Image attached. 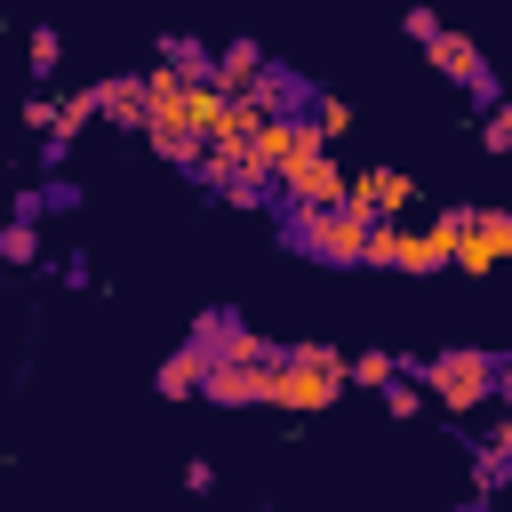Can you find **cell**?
<instances>
[{"label":"cell","mask_w":512,"mask_h":512,"mask_svg":"<svg viewBox=\"0 0 512 512\" xmlns=\"http://www.w3.org/2000/svg\"><path fill=\"white\" fill-rule=\"evenodd\" d=\"M344 376H352V360H344V352H328V344H296V352H280V360H272V408L312 416V408H328V400L344 392Z\"/></svg>","instance_id":"1"},{"label":"cell","mask_w":512,"mask_h":512,"mask_svg":"<svg viewBox=\"0 0 512 512\" xmlns=\"http://www.w3.org/2000/svg\"><path fill=\"white\" fill-rule=\"evenodd\" d=\"M368 232H376V216H368V208H352V200L296 208V240H304L320 264H368Z\"/></svg>","instance_id":"2"},{"label":"cell","mask_w":512,"mask_h":512,"mask_svg":"<svg viewBox=\"0 0 512 512\" xmlns=\"http://www.w3.org/2000/svg\"><path fill=\"white\" fill-rule=\"evenodd\" d=\"M496 368H504V360H488V352H440V360H424V384H432V400H448V408H480V400L496 392Z\"/></svg>","instance_id":"3"},{"label":"cell","mask_w":512,"mask_h":512,"mask_svg":"<svg viewBox=\"0 0 512 512\" xmlns=\"http://www.w3.org/2000/svg\"><path fill=\"white\" fill-rule=\"evenodd\" d=\"M512 256V216L504 208H464V256L456 272H496Z\"/></svg>","instance_id":"4"},{"label":"cell","mask_w":512,"mask_h":512,"mask_svg":"<svg viewBox=\"0 0 512 512\" xmlns=\"http://www.w3.org/2000/svg\"><path fill=\"white\" fill-rule=\"evenodd\" d=\"M424 56H432L456 88H472V96H488V104H496V80H488V64H480V48H472L464 32H448V24H440V32L424 40Z\"/></svg>","instance_id":"5"},{"label":"cell","mask_w":512,"mask_h":512,"mask_svg":"<svg viewBox=\"0 0 512 512\" xmlns=\"http://www.w3.org/2000/svg\"><path fill=\"white\" fill-rule=\"evenodd\" d=\"M280 192H288L296 208H328V200H352V184L336 176V160H328V152H304V160L280 176Z\"/></svg>","instance_id":"6"},{"label":"cell","mask_w":512,"mask_h":512,"mask_svg":"<svg viewBox=\"0 0 512 512\" xmlns=\"http://www.w3.org/2000/svg\"><path fill=\"white\" fill-rule=\"evenodd\" d=\"M408 200H416V184H408L400 168H368V176H352V208H368V216H408Z\"/></svg>","instance_id":"7"},{"label":"cell","mask_w":512,"mask_h":512,"mask_svg":"<svg viewBox=\"0 0 512 512\" xmlns=\"http://www.w3.org/2000/svg\"><path fill=\"white\" fill-rule=\"evenodd\" d=\"M208 368H216V352L192 336L184 352H168V360H160V376H152V384H160L168 400H184V392H208Z\"/></svg>","instance_id":"8"},{"label":"cell","mask_w":512,"mask_h":512,"mask_svg":"<svg viewBox=\"0 0 512 512\" xmlns=\"http://www.w3.org/2000/svg\"><path fill=\"white\" fill-rule=\"evenodd\" d=\"M96 104H104L112 128H144L152 120V88L144 80H96Z\"/></svg>","instance_id":"9"},{"label":"cell","mask_w":512,"mask_h":512,"mask_svg":"<svg viewBox=\"0 0 512 512\" xmlns=\"http://www.w3.org/2000/svg\"><path fill=\"white\" fill-rule=\"evenodd\" d=\"M368 264H392V272H416V232H408L400 216H376V232H368Z\"/></svg>","instance_id":"10"},{"label":"cell","mask_w":512,"mask_h":512,"mask_svg":"<svg viewBox=\"0 0 512 512\" xmlns=\"http://www.w3.org/2000/svg\"><path fill=\"white\" fill-rule=\"evenodd\" d=\"M216 80H224L232 96H256V88H264L272 72H264V56H256V48L240 40V48H224V64H216Z\"/></svg>","instance_id":"11"},{"label":"cell","mask_w":512,"mask_h":512,"mask_svg":"<svg viewBox=\"0 0 512 512\" xmlns=\"http://www.w3.org/2000/svg\"><path fill=\"white\" fill-rule=\"evenodd\" d=\"M96 112H104V104H96V88H80V96H64V104H56V136H48V152H64V144H72V136H80V128L96 120Z\"/></svg>","instance_id":"12"},{"label":"cell","mask_w":512,"mask_h":512,"mask_svg":"<svg viewBox=\"0 0 512 512\" xmlns=\"http://www.w3.org/2000/svg\"><path fill=\"white\" fill-rule=\"evenodd\" d=\"M480 136H488V152H512V96L488 104V128H480Z\"/></svg>","instance_id":"13"},{"label":"cell","mask_w":512,"mask_h":512,"mask_svg":"<svg viewBox=\"0 0 512 512\" xmlns=\"http://www.w3.org/2000/svg\"><path fill=\"white\" fill-rule=\"evenodd\" d=\"M352 384H376V392H384V384H392V352H360V360H352Z\"/></svg>","instance_id":"14"},{"label":"cell","mask_w":512,"mask_h":512,"mask_svg":"<svg viewBox=\"0 0 512 512\" xmlns=\"http://www.w3.org/2000/svg\"><path fill=\"white\" fill-rule=\"evenodd\" d=\"M312 120H320V136H344V128H352V104H344V96H320Z\"/></svg>","instance_id":"15"},{"label":"cell","mask_w":512,"mask_h":512,"mask_svg":"<svg viewBox=\"0 0 512 512\" xmlns=\"http://www.w3.org/2000/svg\"><path fill=\"white\" fill-rule=\"evenodd\" d=\"M56 56H64V40L40 24V32H32V72H56Z\"/></svg>","instance_id":"16"},{"label":"cell","mask_w":512,"mask_h":512,"mask_svg":"<svg viewBox=\"0 0 512 512\" xmlns=\"http://www.w3.org/2000/svg\"><path fill=\"white\" fill-rule=\"evenodd\" d=\"M384 408H392V416H416V408H424V400H416V392H408V384H384Z\"/></svg>","instance_id":"17"},{"label":"cell","mask_w":512,"mask_h":512,"mask_svg":"<svg viewBox=\"0 0 512 512\" xmlns=\"http://www.w3.org/2000/svg\"><path fill=\"white\" fill-rule=\"evenodd\" d=\"M496 392H504V408H512V360H504V368H496Z\"/></svg>","instance_id":"18"}]
</instances>
